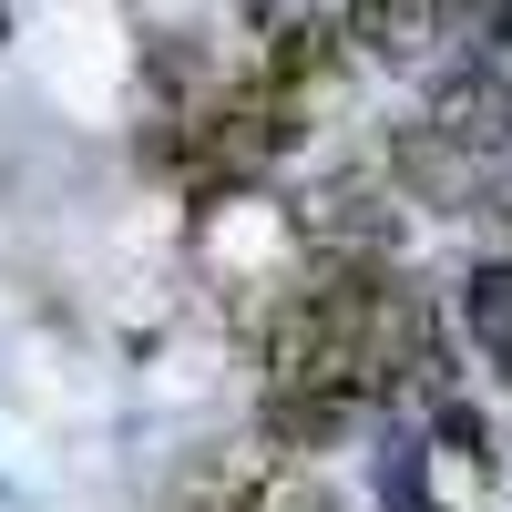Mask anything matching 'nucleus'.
I'll use <instances>...</instances> for the list:
<instances>
[{
  "instance_id": "2",
  "label": "nucleus",
  "mask_w": 512,
  "mask_h": 512,
  "mask_svg": "<svg viewBox=\"0 0 512 512\" xmlns=\"http://www.w3.org/2000/svg\"><path fill=\"white\" fill-rule=\"evenodd\" d=\"M431 134H441L451 154H472V164H502V154H512V82H502V62H461V72H441Z\"/></svg>"
},
{
  "instance_id": "6",
  "label": "nucleus",
  "mask_w": 512,
  "mask_h": 512,
  "mask_svg": "<svg viewBox=\"0 0 512 512\" xmlns=\"http://www.w3.org/2000/svg\"><path fill=\"white\" fill-rule=\"evenodd\" d=\"M461 328L492 349V369L512 359V267H472L461 277Z\"/></svg>"
},
{
  "instance_id": "9",
  "label": "nucleus",
  "mask_w": 512,
  "mask_h": 512,
  "mask_svg": "<svg viewBox=\"0 0 512 512\" xmlns=\"http://www.w3.org/2000/svg\"><path fill=\"white\" fill-rule=\"evenodd\" d=\"M431 431H441V451H461V461H472V472L492 461V420H482L472 400H451V390H441V410H431Z\"/></svg>"
},
{
  "instance_id": "11",
  "label": "nucleus",
  "mask_w": 512,
  "mask_h": 512,
  "mask_svg": "<svg viewBox=\"0 0 512 512\" xmlns=\"http://www.w3.org/2000/svg\"><path fill=\"white\" fill-rule=\"evenodd\" d=\"M431 11H441V21H482L492 0H431Z\"/></svg>"
},
{
  "instance_id": "4",
  "label": "nucleus",
  "mask_w": 512,
  "mask_h": 512,
  "mask_svg": "<svg viewBox=\"0 0 512 512\" xmlns=\"http://www.w3.org/2000/svg\"><path fill=\"white\" fill-rule=\"evenodd\" d=\"M431 31H441L431 0H349V21H338V41L369 52V62H420V52H431Z\"/></svg>"
},
{
  "instance_id": "10",
  "label": "nucleus",
  "mask_w": 512,
  "mask_h": 512,
  "mask_svg": "<svg viewBox=\"0 0 512 512\" xmlns=\"http://www.w3.org/2000/svg\"><path fill=\"white\" fill-rule=\"evenodd\" d=\"M379 512H431V492H420V451L390 441V461H379Z\"/></svg>"
},
{
  "instance_id": "3",
  "label": "nucleus",
  "mask_w": 512,
  "mask_h": 512,
  "mask_svg": "<svg viewBox=\"0 0 512 512\" xmlns=\"http://www.w3.org/2000/svg\"><path fill=\"white\" fill-rule=\"evenodd\" d=\"M390 185H400L410 205H451V216H461V205H482V164L451 154L431 123H410V134L390 144Z\"/></svg>"
},
{
  "instance_id": "8",
  "label": "nucleus",
  "mask_w": 512,
  "mask_h": 512,
  "mask_svg": "<svg viewBox=\"0 0 512 512\" xmlns=\"http://www.w3.org/2000/svg\"><path fill=\"white\" fill-rule=\"evenodd\" d=\"M226 512H328V492L308 472H256V482L226 492Z\"/></svg>"
},
{
  "instance_id": "12",
  "label": "nucleus",
  "mask_w": 512,
  "mask_h": 512,
  "mask_svg": "<svg viewBox=\"0 0 512 512\" xmlns=\"http://www.w3.org/2000/svg\"><path fill=\"white\" fill-rule=\"evenodd\" d=\"M0 41H11V11H0Z\"/></svg>"
},
{
  "instance_id": "5",
  "label": "nucleus",
  "mask_w": 512,
  "mask_h": 512,
  "mask_svg": "<svg viewBox=\"0 0 512 512\" xmlns=\"http://www.w3.org/2000/svg\"><path fill=\"white\" fill-rule=\"evenodd\" d=\"M338 52H349V41H338V21H287V31H277V52H267V93H277V103L318 93V82L338 72Z\"/></svg>"
},
{
  "instance_id": "7",
  "label": "nucleus",
  "mask_w": 512,
  "mask_h": 512,
  "mask_svg": "<svg viewBox=\"0 0 512 512\" xmlns=\"http://www.w3.org/2000/svg\"><path fill=\"white\" fill-rule=\"evenodd\" d=\"M349 420H359V410H338V400H277V390H267V441H277V451H328Z\"/></svg>"
},
{
  "instance_id": "1",
  "label": "nucleus",
  "mask_w": 512,
  "mask_h": 512,
  "mask_svg": "<svg viewBox=\"0 0 512 512\" xmlns=\"http://www.w3.org/2000/svg\"><path fill=\"white\" fill-rule=\"evenodd\" d=\"M287 236L318 256V267H390V236H400V195H379L369 175H338L308 205H287Z\"/></svg>"
}]
</instances>
